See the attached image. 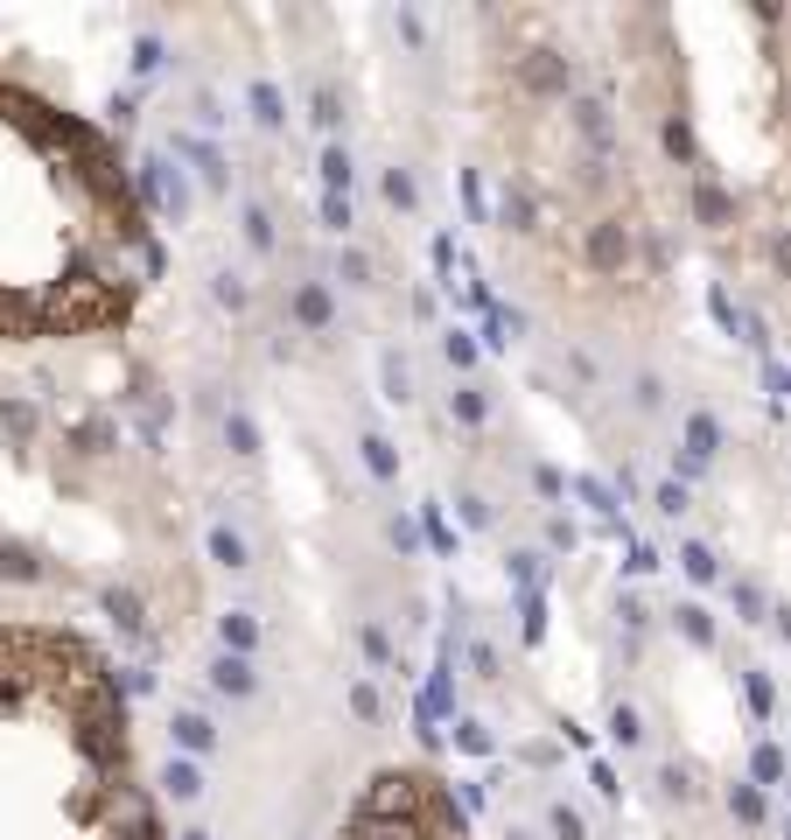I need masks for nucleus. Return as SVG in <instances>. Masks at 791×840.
I'll return each instance as SVG.
<instances>
[{"label":"nucleus","mask_w":791,"mask_h":840,"mask_svg":"<svg viewBox=\"0 0 791 840\" xmlns=\"http://www.w3.org/2000/svg\"><path fill=\"white\" fill-rule=\"evenodd\" d=\"M385 197H393L399 210H420V189H414V176H407V168H393V176H385Z\"/></svg>","instance_id":"obj_33"},{"label":"nucleus","mask_w":791,"mask_h":840,"mask_svg":"<svg viewBox=\"0 0 791 840\" xmlns=\"http://www.w3.org/2000/svg\"><path fill=\"white\" fill-rule=\"evenodd\" d=\"M455 750H462V756H491V750H497V736H491L476 715H462V721H455Z\"/></svg>","instance_id":"obj_25"},{"label":"nucleus","mask_w":791,"mask_h":840,"mask_svg":"<svg viewBox=\"0 0 791 840\" xmlns=\"http://www.w3.org/2000/svg\"><path fill=\"white\" fill-rule=\"evenodd\" d=\"M470 665H476V679H505V652L491 638H470Z\"/></svg>","instance_id":"obj_30"},{"label":"nucleus","mask_w":791,"mask_h":840,"mask_svg":"<svg viewBox=\"0 0 791 840\" xmlns=\"http://www.w3.org/2000/svg\"><path fill=\"white\" fill-rule=\"evenodd\" d=\"M568 106H574V133H582L595 155L609 162V155H616V120H609V99H595V91H574Z\"/></svg>","instance_id":"obj_7"},{"label":"nucleus","mask_w":791,"mask_h":840,"mask_svg":"<svg viewBox=\"0 0 791 840\" xmlns=\"http://www.w3.org/2000/svg\"><path fill=\"white\" fill-rule=\"evenodd\" d=\"M568 498H582L589 511H603V519H616V511H624V498H616L603 476H568Z\"/></svg>","instance_id":"obj_17"},{"label":"nucleus","mask_w":791,"mask_h":840,"mask_svg":"<svg viewBox=\"0 0 791 840\" xmlns=\"http://www.w3.org/2000/svg\"><path fill=\"white\" fill-rule=\"evenodd\" d=\"M672 253H680V245H672L666 232H638V259L651 266V274H666V266H672Z\"/></svg>","instance_id":"obj_28"},{"label":"nucleus","mask_w":791,"mask_h":840,"mask_svg":"<svg viewBox=\"0 0 791 840\" xmlns=\"http://www.w3.org/2000/svg\"><path fill=\"white\" fill-rule=\"evenodd\" d=\"M441 357H449L455 372H476V336L470 330H441Z\"/></svg>","instance_id":"obj_26"},{"label":"nucleus","mask_w":791,"mask_h":840,"mask_svg":"<svg viewBox=\"0 0 791 840\" xmlns=\"http://www.w3.org/2000/svg\"><path fill=\"white\" fill-rule=\"evenodd\" d=\"M728 603H736V623H763V609H770V596H763V588L749 582V575L728 582Z\"/></svg>","instance_id":"obj_20"},{"label":"nucleus","mask_w":791,"mask_h":840,"mask_svg":"<svg viewBox=\"0 0 791 840\" xmlns=\"http://www.w3.org/2000/svg\"><path fill=\"white\" fill-rule=\"evenodd\" d=\"M505 840H532V833H526V827H518V833H505Z\"/></svg>","instance_id":"obj_44"},{"label":"nucleus","mask_w":791,"mask_h":840,"mask_svg":"<svg viewBox=\"0 0 791 840\" xmlns=\"http://www.w3.org/2000/svg\"><path fill=\"white\" fill-rule=\"evenodd\" d=\"M364 652H372L378 665H393V638H385V630H364Z\"/></svg>","instance_id":"obj_40"},{"label":"nucleus","mask_w":791,"mask_h":840,"mask_svg":"<svg viewBox=\"0 0 791 840\" xmlns=\"http://www.w3.org/2000/svg\"><path fill=\"white\" fill-rule=\"evenodd\" d=\"M449 413H455V428H491V413H497V393L484 386V378H462V386L449 393Z\"/></svg>","instance_id":"obj_11"},{"label":"nucleus","mask_w":791,"mask_h":840,"mask_svg":"<svg viewBox=\"0 0 791 840\" xmlns=\"http://www.w3.org/2000/svg\"><path fill=\"white\" fill-rule=\"evenodd\" d=\"M364 463H372L378 484H393V476H399V455H393V442H385V434H372V442H364Z\"/></svg>","instance_id":"obj_29"},{"label":"nucleus","mask_w":791,"mask_h":840,"mask_svg":"<svg viewBox=\"0 0 791 840\" xmlns=\"http://www.w3.org/2000/svg\"><path fill=\"white\" fill-rule=\"evenodd\" d=\"M455 519L470 526V532H491L497 526V505L484 498V490H455Z\"/></svg>","instance_id":"obj_21"},{"label":"nucleus","mask_w":791,"mask_h":840,"mask_svg":"<svg viewBox=\"0 0 791 840\" xmlns=\"http://www.w3.org/2000/svg\"><path fill=\"white\" fill-rule=\"evenodd\" d=\"M301 322H330V295L322 288H301Z\"/></svg>","instance_id":"obj_36"},{"label":"nucleus","mask_w":791,"mask_h":840,"mask_svg":"<svg viewBox=\"0 0 791 840\" xmlns=\"http://www.w3.org/2000/svg\"><path fill=\"white\" fill-rule=\"evenodd\" d=\"M547 546H574V526L561 519V511H553V519H547Z\"/></svg>","instance_id":"obj_41"},{"label":"nucleus","mask_w":791,"mask_h":840,"mask_svg":"<svg viewBox=\"0 0 791 840\" xmlns=\"http://www.w3.org/2000/svg\"><path fill=\"white\" fill-rule=\"evenodd\" d=\"M680 575H686L693 588H722L728 567H722V553L707 546V540H686V546H680Z\"/></svg>","instance_id":"obj_14"},{"label":"nucleus","mask_w":791,"mask_h":840,"mask_svg":"<svg viewBox=\"0 0 791 840\" xmlns=\"http://www.w3.org/2000/svg\"><path fill=\"white\" fill-rule=\"evenodd\" d=\"M736 694H743V708H749V721H757V729H770V721H778V679L763 673V665H736Z\"/></svg>","instance_id":"obj_8"},{"label":"nucleus","mask_w":791,"mask_h":840,"mask_svg":"<svg viewBox=\"0 0 791 840\" xmlns=\"http://www.w3.org/2000/svg\"><path fill=\"white\" fill-rule=\"evenodd\" d=\"M568 378H574V386H595V378H603V365H595L589 351H568Z\"/></svg>","instance_id":"obj_35"},{"label":"nucleus","mask_w":791,"mask_h":840,"mask_svg":"<svg viewBox=\"0 0 791 840\" xmlns=\"http://www.w3.org/2000/svg\"><path fill=\"white\" fill-rule=\"evenodd\" d=\"M497 218H505L512 239H532V232H539V203H532V189H526V183H505V203H497Z\"/></svg>","instance_id":"obj_15"},{"label":"nucleus","mask_w":791,"mask_h":840,"mask_svg":"<svg viewBox=\"0 0 791 840\" xmlns=\"http://www.w3.org/2000/svg\"><path fill=\"white\" fill-rule=\"evenodd\" d=\"M651 792H659V806H693V798H701V777H693L686 756H666L659 771H651Z\"/></svg>","instance_id":"obj_10"},{"label":"nucleus","mask_w":791,"mask_h":840,"mask_svg":"<svg viewBox=\"0 0 791 840\" xmlns=\"http://www.w3.org/2000/svg\"><path fill=\"white\" fill-rule=\"evenodd\" d=\"M651 511H659V519H686V511H693V498H686V484H672V476H666V484L651 490Z\"/></svg>","instance_id":"obj_27"},{"label":"nucleus","mask_w":791,"mask_h":840,"mask_svg":"<svg viewBox=\"0 0 791 840\" xmlns=\"http://www.w3.org/2000/svg\"><path fill=\"white\" fill-rule=\"evenodd\" d=\"M512 78L526 99H574V56L561 43H526L512 56Z\"/></svg>","instance_id":"obj_3"},{"label":"nucleus","mask_w":791,"mask_h":840,"mask_svg":"<svg viewBox=\"0 0 791 840\" xmlns=\"http://www.w3.org/2000/svg\"><path fill=\"white\" fill-rule=\"evenodd\" d=\"M722 806H728V819H736L743 833H763V827H770V792H757L749 777H728Z\"/></svg>","instance_id":"obj_9"},{"label":"nucleus","mask_w":791,"mask_h":840,"mask_svg":"<svg viewBox=\"0 0 791 840\" xmlns=\"http://www.w3.org/2000/svg\"><path fill=\"white\" fill-rule=\"evenodd\" d=\"M686 203H693V224H707V232H736V224H743V203L728 197V183L715 176V168H701V176H693Z\"/></svg>","instance_id":"obj_5"},{"label":"nucleus","mask_w":791,"mask_h":840,"mask_svg":"<svg viewBox=\"0 0 791 840\" xmlns=\"http://www.w3.org/2000/svg\"><path fill=\"white\" fill-rule=\"evenodd\" d=\"M455 189H462V210H470V224H484V218H491V203H484V183H476V168H462Z\"/></svg>","instance_id":"obj_31"},{"label":"nucleus","mask_w":791,"mask_h":840,"mask_svg":"<svg viewBox=\"0 0 791 840\" xmlns=\"http://www.w3.org/2000/svg\"><path fill=\"white\" fill-rule=\"evenodd\" d=\"M763 259H770V274H778V280H791V224H784V232H770Z\"/></svg>","instance_id":"obj_32"},{"label":"nucleus","mask_w":791,"mask_h":840,"mask_svg":"<svg viewBox=\"0 0 791 840\" xmlns=\"http://www.w3.org/2000/svg\"><path fill=\"white\" fill-rule=\"evenodd\" d=\"M526 484H532V498H539V505H561V498H568V476L553 469V463H532V469H526Z\"/></svg>","instance_id":"obj_22"},{"label":"nucleus","mask_w":791,"mask_h":840,"mask_svg":"<svg viewBox=\"0 0 791 840\" xmlns=\"http://www.w3.org/2000/svg\"><path fill=\"white\" fill-rule=\"evenodd\" d=\"M526 763H539V771H553V763H561V750H553V742H532V750H526Z\"/></svg>","instance_id":"obj_42"},{"label":"nucleus","mask_w":791,"mask_h":840,"mask_svg":"<svg viewBox=\"0 0 791 840\" xmlns=\"http://www.w3.org/2000/svg\"><path fill=\"white\" fill-rule=\"evenodd\" d=\"M162 266L154 203L120 141L0 70V357L127 336Z\"/></svg>","instance_id":"obj_1"},{"label":"nucleus","mask_w":791,"mask_h":840,"mask_svg":"<svg viewBox=\"0 0 791 840\" xmlns=\"http://www.w3.org/2000/svg\"><path fill=\"white\" fill-rule=\"evenodd\" d=\"M770 623H778V638H784V652H791V603H770Z\"/></svg>","instance_id":"obj_43"},{"label":"nucleus","mask_w":791,"mask_h":840,"mask_svg":"<svg viewBox=\"0 0 791 840\" xmlns=\"http://www.w3.org/2000/svg\"><path fill=\"white\" fill-rule=\"evenodd\" d=\"M609 742H616L624 756L645 750V715H638V700H616V708H609Z\"/></svg>","instance_id":"obj_16"},{"label":"nucleus","mask_w":791,"mask_h":840,"mask_svg":"<svg viewBox=\"0 0 791 840\" xmlns=\"http://www.w3.org/2000/svg\"><path fill=\"white\" fill-rule=\"evenodd\" d=\"M659 407H666V378L638 372V378H630V413H659Z\"/></svg>","instance_id":"obj_23"},{"label":"nucleus","mask_w":791,"mask_h":840,"mask_svg":"<svg viewBox=\"0 0 791 840\" xmlns=\"http://www.w3.org/2000/svg\"><path fill=\"white\" fill-rule=\"evenodd\" d=\"M399 35H407V49H428V22H420V14L407 8V14H399Z\"/></svg>","instance_id":"obj_39"},{"label":"nucleus","mask_w":791,"mask_h":840,"mask_svg":"<svg viewBox=\"0 0 791 840\" xmlns=\"http://www.w3.org/2000/svg\"><path fill=\"white\" fill-rule=\"evenodd\" d=\"M659 141H666V155L672 162H701V155H693V126H686V112H666V120H659Z\"/></svg>","instance_id":"obj_18"},{"label":"nucleus","mask_w":791,"mask_h":840,"mask_svg":"<svg viewBox=\"0 0 791 840\" xmlns=\"http://www.w3.org/2000/svg\"><path fill=\"white\" fill-rule=\"evenodd\" d=\"M701 476H707V463H693V455L680 449V455H672V484H701Z\"/></svg>","instance_id":"obj_38"},{"label":"nucleus","mask_w":791,"mask_h":840,"mask_svg":"<svg viewBox=\"0 0 791 840\" xmlns=\"http://www.w3.org/2000/svg\"><path fill=\"white\" fill-rule=\"evenodd\" d=\"M672 617V630L693 644V652H715L722 644V623H715V609H701V603H680V609H666Z\"/></svg>","instance_id":"obj_13"},{"label":"nucleus","mask_w":791,"mask_h":840,"mask_svg":"<svg viewBox=\"0 0 791 840\" xmlns=\"http://www.w3.org/2000/svg\"><path fill=\"white\" fill-rule=\"evenodd\" d=\"M589 785H595V798H609V806L624 798V785H616V771H609L603 756H589Z\"/></svg>","instance_id":"obj_34"},{"label":"nucleus","mask_w":791,"mask_h":840,"mask_svg":"<svg viewBox=\"0 0 791 840\" xmlns=\"http://www.w3.org/2000/svg\"><path fill=\"white\" fill-rule=\"evenodd\" d=\"M351 708H358V721H385V700L372 694V686H358V694H351Z\"/></svg>","instance_id":"obj_37"},{"label":"nucleus","mask_w":791,"mask_h":840,"mask_svg":"<svg viewBox=\"0 0 791 840\" xmlns=\"http://www.w3.org/2000/svg\"><path fill=\"white\" fill-rule=\"evenodd\" d=\"M749 785H757V792H770V785H791V756L778 750V742H770V736H757V742H749Z\"/></svg>","instance_id":"obj_12"},{"label":"nucleus","mask_w":791,"mask_h":840,"mask_svg":"<svg viewBox=\"0 0 791 840\" xmlns=\"http://www.w3.org/2000/svg\"><path fill=\"white\" fill-rule=\"evenodd\" d=\"M680 434H686V455H693V463H715V455L728 449V420L715 413V407H686V420H680Z\"/></svg>","instance_id":"obj_6"},{"label":"nucleus","mask_w":791,"mask_h":840,"mask_svg":"<svg viewBox=\"0 0 791 840\" xmlns=\"http://www.w3.org/2000/svg\"><path fill=\"white\" fill-rule=\"evenodd\" d=\"M518 617H526V623H518V638H526V644L547 638V596H539V588H526V596H518Z\"/></svg>","instance_id":"obj_24"},{"label":"nucleus","mask_w":791,"mask_h":840,"mask_svg":"<svg viewBox=\"0 0 791 840\" xmlns=\"http://www.w3.org/2000/svg\"><path fill=\"white\" fill-rule=\"evenodd\" d=\"M547 833H553V840H589L582 806H568V798H547Z\"/></svg>","instance_id":"obj_19"},{"label":"nucleus","mask_w":791,"mask_h":840,"mask_svg":"<svg viewBox=\"0 0 791 840\" xmlns=\"http://www.w3.org/2000/svg\"><path fill=\"white\" fill-rule=\"evenodd\" d=\"M582 253L595 274H630V259H638V239H630V218H595L589 224V239H582Z\"/></svg>","instance_id":"obj_4"},{"label":"nucleus","mask_w":791,"mask_h":840,"mask_svg":"<svg viewBox=\"0 0 791 840\" xmlns=\"http://www.w3.org/2000/svg\"><path fill=\"white\" fill-rule=\"evenodd\" d=\"M0 840H176L133 679L70 617L0 609Z\"/></svg>","instance_id":"obj_2"}]
</instances>
